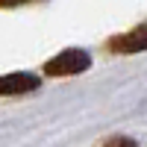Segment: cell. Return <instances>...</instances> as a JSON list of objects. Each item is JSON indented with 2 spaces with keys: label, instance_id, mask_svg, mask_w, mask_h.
I'll list each match as a JSON object with an SVG mask.
<instances>
[{
  "label": "cell",
  "instance_id": "1",
  "mask_svg": "<svg viewBox=\"0 0 147 147\" xmlns=\"http://www.w3.org/2000/svg\"><path fill=\"white\" fill-rule=\"evenodd\" d=\"M91 65V56L85 53V50H62L59 56H53L50 62L44 65V74L47 77H74V74H82V71H88Z\"/></svg>",
  "mask_w": 147,
  "mask_h": 147
},
{
  "label": "cell",
  "instance_id": "5",
  "mask_svg": "<svg viewBox=\"0 0 147 147\" xmlns=\"http://www.w3.org/2000/svg\"><path fill=\"white\" fill-rule=\"evenodd\" d=\"M21 3H32V0H0V6H21Z\"/></svg>",
  "mask_w": 147,
  "mask_h": 147
},
{
  "label": "cell",
  "instance_id": "3",
  "mask_svg": "<svg viewBox=\"0 0 147 147\" xmlns=\"http://www.w3.org/2000/svg\"><path fill=\"white\" fill-rule=\"evenodd\" d=\"M38 85L41 80L32 74H6V77H0V94H27L35 91Z\"/></svg>",
  "mask_w": 147,
  "mask_h": 147
},
{
  "label": "cell",
  "instance_id": "2",
  "mask_svg": "<svg viewBox=\"0 0 147 147\" xmlns=\"http://www.w3.org/2000/svg\"><path fill=\"white\" fill-rule=\"evenodd\" d=\"M106 47L115 50V53H138V50H147V24L124 32V35H118V38H109Z\"/></svg>",
  "mask_w": 147,
  "mask_h": 147
},
{
  "label": "cell",
  "instance_id": "4",
  "mask_svg": "<svg viewBox=\"0 0 147 147\" xmlns=\"http://www.w3.org/2000/svg\"><path fill=\"white\" fill-rule=\"evenodd\" d=\"M100 147H138L132 138H127V136H115V138H109V141H103Z\"/></svg>",
  "mask_w": 147,
  "mask_h": 147
}]
</instances>
